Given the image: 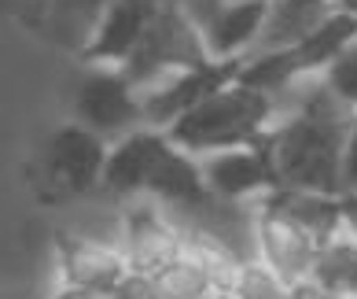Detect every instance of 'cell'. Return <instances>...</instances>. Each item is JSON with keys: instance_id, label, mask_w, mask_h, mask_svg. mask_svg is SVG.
Here are the masks:
<instances>
[{"instance_id": "9a60e30c", "label": "cell", "mask_w": 357, "mask_h": 299, "mask_svg": "<svg viewBox=\"0 0 357 299\" xmlns=\"http://www.w3.org/2000/svg\"><path fill=\"white\" fill-rule=\"evenodd\" d=\"M339 11L335 0H269L255 52H287Z\"/></svg>"}, {"instance_id": "7a4b0ae2", "label": "cell", "mask_w": 357, "mask_h": 299, "mask_svg": "<svg viewBox=\"0 0 357 299\" xmlns=\"http://www.w3.org/2000/svg\"><path fill=\"white\" fill-rule=\"evenodd\" d=\"M276 115H280L276 96L250 89L243 82H229L206 100H199L188 115H181L166 129V137L192 155H210L225 148L258 145L276 122Z\"/></svg>"}, {"instance_id": "30bf717a", "label": "cell", "mask_w": 357, "mask_h": 299, "mask_svg": "<svg viewBox=\"0 0 357 299\" xmlns=\"http://www.w3.org/2000/svg\"><path fill=\"white\" fill-rule=\"evenodd\" d=\"M56 251H59L63 284H77V289H89V292H100V296H114V289L129 274L126 251L118 240L82 237V233H59Z\"/></svg>"}, {"instance_id": "8992f818", "label": "cell", "mask_w": 357, "mask_h": 299, "mask_svg": "<svg viewBox=\"0 0 357 299\" xmlns=\"http://www.w3.org/2000/svg\"><path fill=\"white\" fill-rule=\"evenodd\" d=\"M321 240L306 233L295 218H287L269 200L255 203V258H261L269 270H276L291 289L313 277Z\"/></svg>"}, {"instance_id": "5b68a950", "label": "cell", "mask_w": 357, "mask_h": 299, "mask_svg": "<svg viewBox=\"0 0 357 299\" xmlns=\"http://www.w3.org/2000/svg\"><path fill=\"white\" fill-rule=\"evenodd\" d=\"M118 244L133 274H158L166 263L184 251V233L177 214H169L158 200L137 196L122 203L118 214Z\"/></svg>"}, {"instance_id": "2e32d148", "label": "cell", "mask_w": 357, "mask_h": 299, "mask_svg": "<svg viewBox=\"0 0 357 299\" xmlns=\"http://www.w3.org/2000/svg\"><path fill=\"white\" fill-rule=\"evenodd\" d=\"M269 0H225L214 22L203 30L210 59H243L255 52Z\"/></svg>"}, {"instance_id": "4fadbf2b", "label": "cell", "mask_w": 357, "mask_h": 299, "mask_svg": "<svg viewBox=\"0 0 357 299\" xmlns=\"http://www.w3.org/2000/svg\"><path fill=\"white\" fill-rule=\"evenodd\" d=\"M162 140H166V129H155V126H140L133 133L111 140L100 189L122 203L144 196L148 177H151V163H155L158 148H162Z\"/></svg>"}, {"instance_id": "484cf974", "label": "cell", "mask_w": 357, "mask_h": 299, "mask_svg": "<svg viewBox=\"0 0 357 299\" xmlns=\"http://www.w3.org/2000/svg\"><path fill=\"white\" fill-rule=\"evenodd\" d=\"M339 207H342V237L357 240V192H339Z\"/></svg>"}, {"instance_id": "ba28073f", "label": "cell", "mask_w": 357, "mask_h": 299, "mask_svg": "<svg viewBox=\"0 0 357 299\" xmlns=\"http://www.w3.org/2000/svg\"><path fill=\"white\" fill-rule=\"evenodd\" d=\"M111 140L92 133L82 122L59 126L48 140V177L63 196H89L103 185Z\"/></svg>"}, {"instance_id": "ac0fdd59", "label": "cell", "mask_w": 357, "mask_h": 299, "mask_svg": "<svg viewBox=\"0 0 357 299\" xmlns=\"http://www.w3.org/2000/svg\"><path fill=\"white\" fill-rule=\"evenodd\" d=\"M155 281H158V289H162L166 299H203L206 292H218L206 263L188 248H184L174 263H166L162 270H158Z\"/></svg>"}, {"instance_id": "ffe728a7", "label": "cell", "mask_w": 357, "mask_h": 299, "mask_svg": "<svg viewBox=\"0 0 357 299\" xmlns=\"http://www.w3.org/2000/svg\"><path fill=\"white\" fill-rule=\"evenodd\" d=\"M229 296L232 299H291V284L276 270H269L261 258H247V263H240V274H236Z\"/></svg>"}, {"instance_id": "e0dca14e", "label": "cell", "mask_w": 357, "mask_h": 299, "mask_svg": "<svg viewBox=\"0 0 357 299\" xmlns=\"http://www.w3.org/2000/svg\"><path fill=\"white\" fill-rule=\"evenodd\" d=\"M273 207H280L287 218L313 233L321 244L342 237V207H339V196L332 192H302V189H276L266 196Z\"/></svg>"}, {"instance_id": "7c38bea8", "label": "cell", "mask_w": 357, "mask_h": 299, "mask_svg": "<svg viewBox=\"0 0 357 299\" xmlns=\"http://www.w3.org/2000/svg\"><path fill=\"white\" fill-rule=\"evenodd\" d=\"M144 196L158 200L174 214H192L195 207H203L210 200V189H206L199 155L177 148L174 140L166 137L158 155H155V163H151V177H148Z\"/></svg>"}, {"instance_id": "6da1fadb", "label": "cell", "mask_w": 357, "mask_h": 299, "mask_svg": "<svg viewBox=\"0 0 357 299\" xmlns=\"http://www.w3.org/2000/svg\"><path fill=\"white\" fill-rule=\"evenodd\" d=\"M280 115L269 133L258 140L269 155L276 189L302 192H342V145L354 126L357 108L332 93V85L317 78H302L280 96ZM273 189V192H276Z\"/></svg>"}, {"instance_id": "5bb4252c", "label": "cell", "mask_w": 357, "mask_h": 299, "mask_svg": "<svg viewBox=\"0 0 357 299\" xmlns=\"http://www.w3.org/2000/svg\"><path fill=\"white\" fill-rule=\"evenodd\" d=\"M357 41V15H350L347 8H339L317 34H310L302 45L280 52L284 59V74H287V89L302 82V78H317L324 74L332 63Z\"/></svg>"}, {"instance_id": "8fae6325", "label": "cell", "mask_w": 357, "mask_h": 299, "mask_svg": "<svg viewBox=\"0 0 357 299\" xmlns=\"http://www.w3.org/2000/svg\"><path fill=\"white\" fill-rule=\"evenodd\" d=\"M162 0H114L96 22L89 45L77 52L89 67H126Z\"/></svg>"}, {"instance_id": "7402d4cb", "label": "cell", "mask_w": 357, "mask_h": 299, "mask_svg": "<svg viewBox=\"0 0 357 299\" xmlns=\"http://www.w3.org/2000/svg\"><path fill=\"white\" fill-rule=\"evenodd\" d=\"M321 78H324L328 85H332L335 96H342V100L350 103V108H357V41H354L347 52H342V56H339Z\"/></svg>"}, {"instance_id": "52a82bcc", "label": "cell", "mask_w": 357, "mask_h": 299, "mask_svg": "<svg viewBox=\"0 0 357 299\" xmlns=\"http://www.w3.org/2000/svg\"><path fill=\"white\" fill-rule=\"evenodd\" d=\"M236 74H240V59H210V63H203V67L166 74L162 82H155V85H148L140 93L144 122L155 126V129H169L199 100H206L210 93H218L221 85L236 82Z\"/></svg>"}, {"instance_id": "d6986e66", "label": "cell", "mask_w": 357, "mask_h": 299, "mask_svg": "<svg viewBox=\"0 0 357 299\" xmlns=\"http://www.w3.org/2000/svg\"><path fill=\"white\" fill-rule=\"evenodd\" d=\"M317 284L332 292H350L357 296V240L350 237H335L321 244V255H317V266H313V277Z\"/></svg>"}, {"instance_id": "f1b7e54d", "label": "cell", "mask_w": 357, "mask_h": 299, "mask_svg": "<svg viewBox=\"0 0 357 299\" xmlns=\"http://www.w3.org/2000/svg\"><path fill=\"white\" fill-rule=\"evenodd\" d=\"M203 299H232V296H229V292H206Z\"/></svg>"}, {"instance_id": "44dd1931", "label": "cell", "mask_w": 357, "mask_h": 299, "mask_svg": "<svg viewBox=\"0 0 357 299\" xmlns=\"http://www.w3.org/2000/svg\"><path fill=\"white\" fill-rule=\"evenodd\" d=\"M114 0H56V15H59V30L74 37V48L82 52L89 45L96 22L103 19Z\"/></svg>"}, {"instance_id": "277c9868", "label": "cell", "mask_w": 357, "mask_h": 299, "mask_svg": "<svg viewBox=\"0 0 357 299\" xmlns=\"http://www.w3.org/2000/svg\"><path fill=\"white\" fill-rule=\"evenodd\" d=\"M74 122L89 126L103 140H118L144 122L140 89L126 78L122 67H89L74 93Z\"/></svg>"}, {"instance_id": "cb8c5ba5", "label": "cell", "mask_w": 357, "mask_h": 299, "mask_svg": "<svg viewBox=\"0 0 357 299\" xmlns=\"http://www.w3.org/2000/svg\"><path fill=\"white\" fill-rule=\"evenodd\" d=\"M342 192H357V115L342 145Z\"/></svg>"}, {"instance_id": "3957f363", "label": "cell", "mask_w": 357, "mask_h": 299, "mask_svg": "<svg viewBox=\"0 0 357 299\" xmlns=\"http://www.w3.org/2000/svg\"><path fill=\"white\" fill-rule=\"evenodd\" d=\"M203 63H210V48H206L203 30L184 15L174 0H162L122 71L144 93L148 85L162 82L166 74L192 71V67H203Z\"/></svg>"}, {"instance_id": "f546056e", "label": "cell", "mask_w": 357, "mask_h": 299, "mask_svg": "<svg viewBox=\"0 0 357 299\" xmlns=\"http://www.w3.org/2000/svg\"><path fill=\"white\" fill-rule=\"evenodd\" d=\"M335 4H342V0H335Z\"/></svg>"}, {"instance_id": "83f0119b", "label": "cell", "mask_w": 357, "mask_h": 299, "mask_svg": "<svg viewBox=\"0 0 357 299\" xmlns=\"http://www.w3.org/2000/svg\"><path fill=\"white\" fill-rule=\"evenodd\" d=\"M339 8H347V11H350V15H357V0H342V4H339Z\"/></svg>"}, {"instance_id": "603a6c76", "label": "cell", "mask_w": 357, "mask_h": 299, "mask_svg": "<svg viewBox=\"0 0 357 299\" xmlns=\"http://www.w3.org/2000/svg\"><path fill=\"white\" fill-rule=\"evenodd\" d=\"M111 299H166V296H162V289H158L155 274H133V270H129Z\"/></svg>"}, {"instance_id": "d4e9b609", "label": "cell", "mask_w": 357, "mask_h": 299, "mask_svg": "<svg viewBox=\"0 0 357 299\" xmlns=\"http://www.w3.org/2000/svg\"><path fill=\"white\" fill-rule=\"evenodd\" d=\"M291 299H357L350 292H332V289H324V284H317V281H302L291 289Z\"/></svg>"}, {"instance_id": "4316f807", "label": "cell", "mask_w": 357, "mask_h": 299, "mask_svg": "<svg viewBox=\"0 0 357 299\" xmlns=\"http://www.w3.org/2000/svg\"><path fill=\"white\" fill-rule=\"evenodd\" d=\"M52 299H111V296H100V292H89V289H77V284H59Z\"/></svg>"}, {"instance_id": "9c48e42d", "label": "cell", "mask_w": 357, "mask_h": 299, "mask_svg": "<svg viewBox=\"0 0 357 299\" xmlns=\"http://www.w3.org/2000/svg\"><path fill=\"white\" fill-rule=\"evenodd\" d=\"M206 189L214 200L225 203H258L276 189L269 155L261 145H243V148H225L199 155Z\"/></svg>"}]
</instances>
